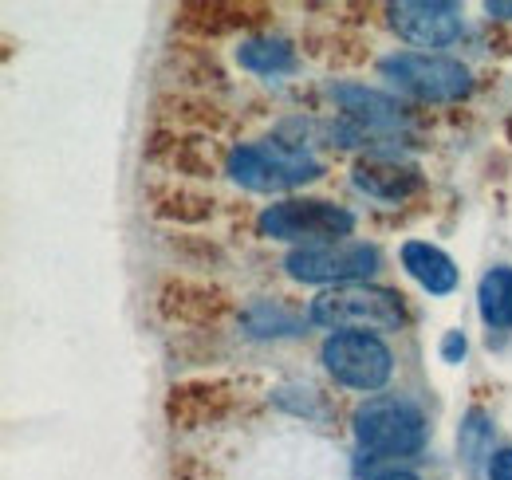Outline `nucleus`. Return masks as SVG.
I'll return each instance as SVG.
<instances>
[{"label":"nucleus","instance_id":"obj_1","mask_svg":"<svg viewBox=\"0 0 512 480\" xmlns=\"http://www.w3.org/2000/svg\"><path fill=\"white\" fill-rule=\"evenodd\" d=\"M323 174V162L304 150L292 146L284 138H264V142H249L237 146L229 154V178L253 193H280V189H296L308 185Z\"/></svg>","mask_w":512,"mask_h":480},{"label":"nucleus","instance_id":"obj_2","mask_svg":"<svg viewBox=\"0 0 512 480\" xmlns=\"http://www.w3.org/2000/svg\"><path fill=\"white\" fill-rule=\"evenodd\" d=\"M312 323L331 327L335 335H371V331H398L406 323L402 296L386 288H367V284H343L327 288L312 300Z\"/></svg>","mask_w":512,"mask_h":480},{"label":"nucleus","instance_id":"obj_3","mask_svg":"<svg viewBox=\"0 0 512 480\" xmlns=\"http://www.w3.org/2000/svg\"><path fill=\"white\" fill-rule=\"evenodd\" d=\"M355 441L375 457H414L426 445V418L406 398H367L355 410Z\"/></svg>","mask_w":512,"mask_h":480},{"label":"nucleus","instance_id":"obj_4","mask_svg":"<svg viewBox=\"0 0 512 480\" xmlns=\"http://www.w3.org/2000/svg\"><path fill=\"white\" fill-rule=\"evenodd\" d=\"M284 268L300 284H359L379 272V248L359 240H331V244H300L284 256Z\"/></svg>","mask_w":512,"mask_h":480},{"label":"nucleus","instance_id":"obj_5","mask_svg":"<svg viewBox=\"0 0 512 480\" xmlns=\"http://www.w3.org/2000/svg\"><path fill=\"white\" fill-rule=\"evenodd\" d=\"M383 75L410 91L414 99H426V103H457L473 91V79L469 71L457 60H446V56H430V52H398V56H386Z\"/></svg>","mask_w":512,"mask_h":480},{"label":"nucleus","instance_id":"obj_6","mask_svg":"<svg viewBox=\"0 0 512 480\" xmlns=\"http://www.w3.org/2000/svg\"><path fill=\"white\" fill-rule=\"evenodd\" d=\"M256 225H260V237L331 244L339 237H351L355 217L331 201H280V205H268Z\"/></svg>","mask_w":512,"mask_h":480},{"label":"nucleus","instance_id":"obj_7","mask_svg":"<svg viewBox=\"0 0 512 480\" xmlns=\"http://www.w3.org/2000/svg\"><path fill=\"white\" fill-rule=\"evenodd\" d=\"M323 366L327 374L347 390H383L394 374V355L379 335H331L323 343Z\"/></svg>","mask_w":512,"mask_h":480},{"label":"nucleus","instance_id":"obj_8","mask_svg":"<svg viewBox=\"0 0 512 480\" xmlns=\"http://www.w3.org/2000/svg\"><path fill=\"white\" fill-rule=\"evenodd\" d=\"M390 24L418 48H446L461 36V8L449 0H402L390 4Z\"/></svg>","mask_w":512,"mask_h":480},{"label":"nucleus","instance_id":"obj_9","mask_svg":"<svg viewBox=\"0 0 512 480\" xmlns=\"http://www.w3.org/2000/svg\"><path fill=\"white\" fill-rule=\"evenodd\" d=\"M351 181H355L359 193H367L375 201H386V205H398V201L422 193V185H426L414 166H402L394 158H367V162H359L351 170Z\"/></svg>","mask_w":512,"mask_h":480},{"label":"nucleus","instance_id":"obj_10","mask_svg":"<svg viewBox=\"0 0 512 480\" xmlns=\"http://www.w3.org/2000/svg\"><path fill=\"white\" fill-rule=\"evenodd\" d=\"M331 99L343 107L347 119L363 122V126L375 130V134H383V130H402V126H406V119H402V111H398L394 99H386L379 91H367V87H359V83H335V87H331Z\"/></svg>","mask_w":512,"mask_h":480},{"label":"nucleus","instance_id":"obj_11","mask_svg":"<svg viewBox=\"0 0 512 480\" xmlns=\"http://www.w3.org/2000/svg\"><path fill=\"white\" fill-rule=\"evenodd\" d=\"M402 268L410 272V280H418L430 296H449L457 288V268L442 248L426 244V240H406L402 244Z\"/></svg>","mask_w":512,"mask_h":480},{"label":"nucleus","instance_id":"obj_12","mask_svg":"<svg viewBox=\"0 0 512 480\" xmlns=\"http://www.w3.org/2000/svg\"><path fill=\"white\" fill-rule=\"evenodd\" d=\"M237 63L253 75H292L296 71V52L288 40H272V36H256L237 48Z\"/></svg>","mask_w":512,"mask_h":480},{"label":"nucleus","instance_id":"obj_13","mask_svg":"<svg viewBox=\"0 0 512 480\" xmlns=\"http://www.w3.org/2000/svg\"><path fill=\"white\" fill-rule=\"evenodd\" d=\"M477 311L493 331L512 327V268H489L477 288Z\"/></svg>","mask_w":512,"mask_h":480},{"label":"nucleus","instance_id":"obj_14","mask_svg":"<svg viewBox=\"0 0 512 480\" xmlns=\"http://www.w3.org/2000/svg\"><path fill=\"white\" fill-rule=\"evenodd\" d=\"M245 327H249V335H256V339H272V335L284 339V335H296L300 331V319L288 307H280V303L260 300L245 311Z\"/></svg>","mask_w":512,"mask_h":480},{"label":"nucleus","instance_id":"obj_15","mask_svg":"<svg viewBox=\"0 0 512 480\" xmlns=\"http://www.w3.org/2000/svg\"><path fill=\"white\" fill-rule=\"evenodd\" d=\"M485 441H489L485 414H481V410H469V418H465V425H461V457H465V461H481Z\"/></svg>","mask_w":512,"mask_h":480},{"label":"nucleus","instance_id":"obj_16","mask_svg":"<svg viewBox=\"0 0 512 480\" xmlns=\"http://www.w3.org/2000/svg\"><path fill=\"white\" fill-rule=\"evenodd\" d=\"M489 480H512V449H497L489 457Z\"/></svg>","mask_w":512,"mask_h":480},{"label":"nucleus","instance_id":"obj_17","mask_svg":"<svg viewBox=\"0 0 512 480\" xmlns=\"http://www.w3.org/2000/svg\"><path fill=\"white\" fill-rule=\"evenodd\" d=\"M442 359L446 362L465 359V335H461V331H449L446 339H442Z\"/></svg>","mask_w":512,"mask_h":480},{"label":"nucleus","instance_id":"obj_18","mask_svg":"<svg viewBox=\"0 0 512 480\" xmlns=\"http://www.w3.org/2000/svg\"><path fill=\"white\" fill-rule=\"evenodd\" d=\"M485 12H489V16H512V4H505V0H489Z\"/></svg>","mask_w":512,"mask_h":480},{"label":"nucleus","instance_id":"obj_19","mask_svg":"<svg viewBox=\"0 0 512 480\" xmlns=\"http://www.w3.org/2000/svg\"><path fill=\"white\" fill-rule=\"evenodd\" d=\"M379 480H418V477H410V473H390V477H379Z\"/></svg>","mask_w":512,"mask_h":480}]
</instances>
